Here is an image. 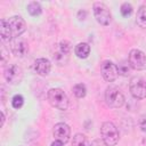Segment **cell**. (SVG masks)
Returning a JSON list of instances; mask_svg holds the SVG:
<instances>
[{
    "mask_svg": "<svg viewBox=\"0 0 146 146\" xmlns=\"http://www.w3.org/2000/svg\"><path fill=\"white\" fill-rule=\"evenodd\" d=\"M48 100L50 103V105L57 110L60 111H65L68 107V97L66 96V94L59 89V88H51L48 91Z\"/></svg>",
    "mask_w": 146,
    "mask_h": 146,
    "instance_id": "1",
    "label": "cell"
},
{
    "mask_svg": "<svg viewBox=\"0 0 146 146\" xmlns=\"http://www.w3.org/2000/svg\"><path fill=\"white\" fill-rule=\"evenodd\" d=\"M100 135L102 139L107 146H115L119 143V131L112 122H104L102 124Z\"/></svg>",
    "mask_w": 146,
    "mask_h": 146,
    "instance_id": "2",
    "label": "cell"
},
{
    "mask_svg": "<svg viewBox=\"0 0 146 146\" xmlns=\"http://www.w3.org/2000/svg\"><path fill=\"white\" fill-rule=\"evenodd\" d=\"M105 102L111 108H120L124 104V96L119 88L110 86L105 91Z\"/></svg>",
    "mask_w": 146,
    "mask_h": 146,
    "instance_id": "3",
    "label": "cell"
},
{
    "mask_svg": "<svg viewBox=\"0 0 146 146\" xmlns=\"http://www.w3.org/2000/svg\"><path fill=\"white\" fill-rule=\"evenodd\" d=\"M70 52H71V46L68 41H60L57 46L55 51L52 52V60L58 65L63 66L68 63L70 59Z\"/></svg>",
    "mask_w": 146,
    "mask_h": 146,
    "instance_id": "4",
    "label": "cell"
},
{
    "mask_svg": "<svg viewBox=\"0 0 146 146\" xmlns=\"http://www.w3.org/2000/svg\"><path fill=\"white\" fill-rule=\"evenodd\" d=\"M92 9H94L95 18L100 25L106 26L111 23V13H110V9L107 8V6L105 3L95 2Z\"/></svg>",
    "mask_w": 146,
    "mask_h": 146,
    "instance_id": "5",
    "label": "cell"
},
{
    "mask_svg": "<svg viewBox=\"0 0 146 146\" xmlns=\"http://www.w3.org/2000/svg\"><path fill=\"white\" fill-rule=\"evenodd\" d=\"M129 89L131 95L136 99H144L146 98V81L139 76H133L130 80Z\"/></svg>",
    "mask_w": 146,
    "mask_h": 146,
    "instance_id": "6",
    "label": "cell"
},
{
    "mask_svg": "<svg viewBox=\"0 0 146 146\" xmlns=\"http://www.w3.org/2000/svg\"><path fill=\"white\" fill-rule=\"evenodd\" d=\"M3 76L8 83L18 84V83H21V81L23 79V70L21 68V66L16 65V64H10V65L6 66V68L3 71Z\"/></svg>",
    "mask_w": 146,
    "mask_h": 146,
    "instance_id": "7",
    "label": "cell"
},
{
    "mask_svg": "<svg viewBox=\"0 0 146 146\" xmlns=\"http://www.w3.org/2000/svg\"><path fill=\"white\" fill-rule=\"evenodd\" d=\"M128 62L131 66V68L141 71L146 68V55L139 50V49H132L129 52Z\"/></svg>",
    "mask_w": 146,
    "mask_h": 146,
    "instance_id": "8",
    "label": "cell"
},
{
    "mask_svg": "<svg viewBox=\"0 0 146 146\" xmlns=\"http://www.w3.org/2000/svg\"><path fill=\"white\" fill-rule=\"evenodd\" d=\"M100 73L102 76L104 78L105 81L107 82H113L117 79L119 72H117V66L111 62V60H104L100 65Z\"/></svg>",
    "mask_w": 146,
    "mask_h": 146,
    "instance_id": "9",
    "label": "cell"
},
{
    "mask_svg": "<svg viewBox=\"0 0 146 146\" xmlns=\"http://www.w3.org/2000/svg\"><path fill=\"white\" fill-rule=\"evenodd\" d=\"M10 49L13 51V54L16 56V57H25L29 52V44L27 42L22 39L21 36L18 38H14L11 41H10Z\"/></svg>",
    "mask_w": 146,
    "mask_h": 146,
    "instance_id": "10",
    "label": "cell"
},
{
    "mask_svg": "<svg viewBox=\"0 0 146 146\" xmlns=\"http://www.w3.org/2000/svg\"><path fill=\"white\" fill-rule=\"evenodd\" d=\"M8 24H9V27L11 30L13 39L14 38H18L26 30L25 21L21 16H13V17H10L8 19Z\"/></svg>",
    "mask_w": 146,
    "mask_h": 146,
    "instance_id": "11",
    "label": "cell"
},
{
    "mask_svg": "<svg viewBox=\"0 0 146 146\" xmlns=\"http://www.w3.org/2000/svg\"><path fill=\"white\" fill-rule=\"evenodd\" d=\"M52 135H54L55 140H59V141H62L63 144H65V143H67L68 139H70L71 129H70V127H68L66 123L59 122V123L55 124L54 130H52Z\"/></svg>",
    "mask_w": 146,
    "mask_h": 146,
    "instance_id": "12",
    "label": "cell"
},
{
    "mask_svg": "<svg viewBox=\"0 0 146 146\" xmlns=\"http://www.w3.org/2000/svg\"><path fill=\"white\" fill-rule=\"evenodd\" d=\"M33 68H34V71L39 75L44 76V75H48L49 74V72L51 70V64L46 58H38L34 62V64H33Z\"/></svg>",
    "mask_w": 146,
    "mask_h": 146,
    "instance_id": "13",
    "label": "cell"
},
{
    "mask_svg": "<svg viewBox=\"0 0 146 146\" xmlns=\"http://www.w3.org/2000/svg\"><path fill=\"white\" fill-rule=\"evenodd\" d=\"M0 35H1V39L3 41H11L13 40L11 30L9 27L8 21H6V19L0 21Z\"/></svg>",
    "mask_w": 146,
    "mask_h": 146,
    "instance_id": "14",
    "label": "cell"
},
{
    "mask_svg": "<svg viewBox=\"0 0 146 146\" xmlns=\"http://www.w3.org/2000/svg\"><path fill=\"white\" fill-rule=\"evenodd\" d=\"M74 52L79 58H87L90 54V46L86 42H80L75 46Z\"/></svg>",
    "mask_w": 146,
    "mask_h": 146,
    "instance_id": "15",
    "label": "cell"
},
{
    "mask_svg": "<svg viewBox=\"0 0 146 146\" xmlns=\"http://www.w3.org/2000/svg\"><path fill=\"white\" fill-rule=\"evenodd\" d=\"M136 23L139 27L146 29V6L139 7L137 11V16H136Z\"/></svg>",
    "mask_w": 146,
    "mask_h": 146,
    "instance_id": "16",
    "label": "cell"
},
{
    "mask_svg": "<svg viewBox=\"0 0 146 146\" xmlns=\"http://www.w3.org/2000/svg\"><path fill=\"white\" fill-rule=\"evenodd\" d=\"M27 11L31 16H39L42 13V7L36 1H31L27 5Z\"/></svg>",
    "mask_w": 146,
    "mask_h": 146,
    "instance_id": "17",
    "label": "cell"
},
{
    "mask_svg": "<svg viewBox=\"0 0 146 146\" xmlns=\"http://www.w3.org/2000/svg\"><path fill=\"white\" fill-rule=\"evenodd\" d=\"M72 146H90L87 137L82 133H76L74 137H73V140H72Z\"/></svg>",
    "mask_w": 146,
    "mask_h": 146,
    "instance_id": "18",
    "label": "cell"
},
{
    "mask_svg": "<svg viewBox=\"0 0 146 146\" xmlns=\"http://www.w3.org/2000/svg\"><path fill=\"white\" fill-rule=\"evenodd\" d=\"M130 70H131V66L129 64L128 60H122L119 65H117V72H119V75H122V76H128L130 74Z\"/></svg>",
    "mask_w": 146,
    "mask_h": 146,
    "instance_id": "19",
    "label": "cell"
},
{
    "mask_svg": "<svg viewBox=\"0 0 146 146\" xmlns=\"http://www.w3.org/2000/svg\"><path fill=\"white\" fill-rule=\"evenodd\" d=\"M73 94L78 97V98H83L87 95V88L83 83H78L73 87Z\"/></svg>",
    "mask_w": 146,
    "mask_h": 146,
    "instance_id": "20",
    "label": "cell"
},
{
    "mask_svg": "<svg viewBox=\"0 0 146 146\" xmlns=\"http://www.w3.org/2000/svg\"><path fill=\"white\" fill-rule=\"evenodd\" d=\"M24 104V98L22 95H15L13 98H11V106L16 110L21 108Z\"/></svg>",
    "mask_w": 146,
    "mask_h": 146,
    "instance_id": "21",
    "label": "cell"
},
{
    "mask_svg": "<svg viewBox=\"0 0 146 146\" xmlns=\"http://www.w3.org/2000/svg\"><path fill=\"white\" fill-rule=\"evenodd\" d=\"M132 10H133V8H132V6H131L129 2H124V3L121 5L120 11H121V15H122V16H124V17L130 16V15L132 14Z\"/></svg>",
    "mask_w": 146,
    "mask_h": 146,
    "instance_id": "22",
    "label": "cell"
},
{
    "mask_svg": "<svg viewBox=\"0 0 146 146\" xmlns=\"http://www.w3.org/2000/svg\"><path fill=\"white\" fill-rule=\"evenodd\" d=\"M139 128L143 132H146V114L141 115L139 119Z\"/></svg>",
    "mask_w": 146,
    "mask_h": 146,
    "instance_id": "23",
    "label": "cell"
},
{
    "mask_svg": "<svg viewBox=\"0 0 146 146\" xmlns=\"http://www.w3.org/2000/svg\"><path fill=\"white\" fill-rule=\"evenodd\" d=\"M90 146H107V145L104 143L103 139H95V140L91 143Z\"/></svg>",
    "mask_w": 146,
    "mask_h": 146,
    "instance_id": "24",
    "label": "cell"
},
{
    "mask_svg": "<svg viewBox=\"0 0 146 146\" xmlns=\"http://www.w3.org/2000/svg\"><path fill=\"white\" fill-rule=\"evenodd\" d=\"M51 146H64V144H63L62 141H59V140H55V141L51 144Z\"/></svg>",
    "mask_w": 146,
    "mask_h": 146,
    "instance_id": "25",
    "label": "cell"
},
{
    "mask_svg": "<svg viewBox=\"0 0 146 146\" xmlns=\"http://www.w3.org/2000/svg\"><path fill=\"white\" fill-rule=\"evenodd\" d=\"M5 120H6V116H5V113L1 112V124L0 127H3V123H5Z\"/></svg>",
    "mask_w": 146,
    "mask_h": 146,
    "instance_id": "26",
    "label": "cell"
}]
</instances>
